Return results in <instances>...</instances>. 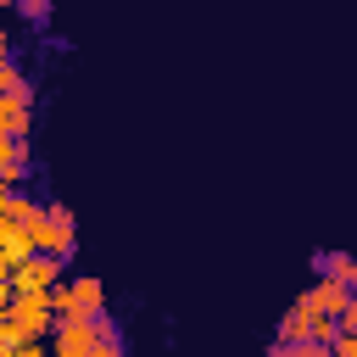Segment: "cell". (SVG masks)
Instances as JSON below:
<instances>
[{"label":"cell","mask_w":357,"mask_h":357,"mask_svg":"<svg viewBox=\"0 0 357 357\" xmlns=\"http://www.w3.org/2000/svg\"><path fill=\"white\" fill-rule=\"evenodd\" d=\"M28 106H33V95H0V134L28 139Z\"/></svg>","instance_id":"ba28073f"},{"label":"cell","mask_w":357,"mask_h":357,"mask_svg":"<svg viewBox=\"0 0 357 357\" xmlns=\"http://www.w3.org/2000/svg\"><path fill=\"white\" fill-rule=\"evenodd\" d=\"M61 268H67V257H56V251H33V257H22V262L6 273L0 301H6V296H50V290L61 284Z\"/></svg>","instance_id":"7a4b0ae2"},{"label":"cell","mask_w":357,"mask_h":357,"mask_svg":"<svg viewBox=\"0 0 357 357\" xmlns=\"http://www.w3.org/2000/svg\"><path fill=\"white\" fill-rule=\"evenodd\" d=\"M56 357H100V318H61L50 329Z\"/></svg>","instance_id":"5b68a950"},{"label":"cell","mask_w":357,"mask_h":357,"mask_svg":"<svg viewBox=\"0 0 357 357\" xmlns=\"http://www.w3.org/2000/svg\"><path fill=\"white\" fill-rule=\"evenodd\" d=\"M0 95H33V89H28V78H22V67H17L11 56L0 61Z\"/></svg>","instance_id":"30bf717a"},{"label":"cell","mask_w":357,"mask_h":357,"mask_svg":"<svg viewBox=\"0 0 357 357\" xmlns=\"http://www.w3.org/2000/svg\"><path fill=\"white\" fill-rule=\"evenodd\" d=\"M0 6H17V0H0Z\"/></svg>","instance_id":"4fadbf2b"},{"label":"cell","mask_w":357,"mask_h":357,"mask_svg":"<svg viewBox=\"0 0 357 357\" xmlns=\"http://www.w3.org/2000/svg\"><path fill=\"white\" fill-rule=\"evenodd\" d=\"M56 307L50 296H6V312H0V357H17L28 340H45V329H56Z\"/></svg>","instance_id":"6da1fadb"},{"label":"cell","mask_w":357,"mask_h":357,"mask_svg":"<svg viewBox=\"0 0 357 357\" xmlns=\"http://www.w3.org/2000/svg\"><path fill=\"white\" fill-rule=\"evenodd\" d=\"M312 268H324L329 279H340V284H351V290H357V257H351V251H329V257H318Z\"/></svg>","instance_id":"9c48e42d"},{"label":"cell","mask_w":357,"mask_h":357,"mask_svg":"<svg viewBox=\"0 0 357 357\" xmlns=\"http://www.w3.org/2000/svg\"><path fill=\"white\" fill-rule=\"evenodd\" d=\"M22 173H28V139L22 134H0V184L17 190Z\"/></svg>","instance_id":"8992f818"},{"label":"cell","mask_w":357,"mask_h":357,"mask_svg":"<svg viewBox=\"0 0 357 357\" xmlns=\"http://www.w3.org/2000/svg\"><path fill=\"white\" fill-rule=\"evenodd\" d=\"M33 245H39V251H56V257H73L78 229H73V212H67L61 201H45V212H39V223H33Z\"/></svg>","instance_id":"277c9868"},{"label":"cell","mask_w":357,"mask_h":357,"mask_svg":"<svg viewBox=\"0 0 357 357\" xmlns=\"http://www.w3.org/2000/svg\"><path fill=\"white\" fill-rule=\"evenodd\" d=\"M117 351H123V335H117V329L100 318V357H117Z\"/></svg>","instance_id":"8fae6325"},{"label":"cell","mask_w":357,"mask_h":357,"mask_svg":"<svg viewBox=\"0 0 357 357\" xmlns=\"http://www.w3.org/2000/svg\"><path fill=\"white\" fill-rule=\"evenodd\" d=\"M307 296H312V307H318V312H329V318H340V312H346V301H351V284H340V279H329V273H318Z\"/></svg>","instance_id":"52a82bcc"},{"label":"cell","mask_w":357,"mask_h":357,"mask_svg":"<svg viewBox=\"0 0 357 357\" xmlns=\"http://www.w3.org/2000/svg\"><path fill=\"white\" fill-rule=\"evenodd\" d=\"M50 307L56 318H106V284L95 273H73L50 290Z\"/></svg>","instance_id":"3957f363"},{"label":"cell","mask_w":357,"mask_h":357,"mask_svg":"<svg viewBox=\"0 0 357 357\" xmlns=\"http://www.w3.org/2000/svg\"><path fill=\"white\" fill-rule=\"evenodd\" d=\"M28 22H50V0H17Z\"/></svg>","instance_id":"7c38bea8"}]
</instances>
